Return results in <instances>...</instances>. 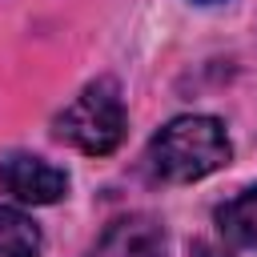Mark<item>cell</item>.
<instances>
[{
    "mask_svg": "<svg viewBox=\"0 0 257 257\" xmlns=\"http://www.w3.org/2000/svg\"><path fill=\"white\" fill-rule=\"evenodd\" d=\"M233 161L229 133L217 116H173L145 149V165L161 185H193Z\"/></svg>",
    "mask_w": 257,
    "mask_h": 257,
    "instance_id": "6da1fadb",
    "label": "cell"
},
{
    "mask_svg": "<svg viewBox=\"0 0 257 257\" xmlns=\"http://www.w3.org/2000/svg\"><path fill=\"white\" fill-rule=\"evenodd\" d=\"M0 193L20 205H56L68 193V173L36 153H4L0 157Z\"/></svg>",
    "mask_w": 257,
    "mask_h": 257,
    "instance_id": "3957f363",
    "label": "cell"
},
{
    "mask_svg": "<svg viewBox=\"0 0 257 257\" xmlns=\"http://www.w3.org/2000/svg\"><path fill=\"white\" fill-rule=\"evenodd\" d=\"M217 229L233 245L257 249V185H249L237 197H229L225 205H217Z\"/></svg>",
    "mask_w": 257,
    "mask_h": 257,
    "instance_id": "5b68a950",
    "label": "cell"
},
{
    "mask_svg": "<svg viewBox=\"0 0 257 257\" xmlns=\"http://www.w3.org/2000/svg\"><path fill=\"white\" fill-rule=\"evenodd\" d=\"M193 4H217V0H193Z\"/></svg>",
    "mask_w": 257,
    "mask_h": 257,
    "instance_id": "52a82bcc",
    "label": "cell"
},
{
    "mask_svg": "<svg viewBox=\"0 0 257 257\" xmlns=\"http://www.w3.org/2000/svg\"><path fill=\"white\" fill-rule=\"evenodd\" d=\"M165 225L153 213H124L104 225L92 245V257H165Z\"/></svg>",
    "mask_w": 257,
    "mask_h": 257,
    "instance_id": "277c9868",
    "label": "cell"
},
{
    "mask_svg": "<svg viewBox=\"0 0 257 257\" xmlns=\"http://www.w3.org/2000/svg\"><path fill=\"white\" fill-rule=\"evenodd\" d=\"M124 128H128V112L120 100V84L112 76L84 84L76 100L64 104V112L52 120V137L88 157L116 153V145L124 141Z\"/></svg>",
    "mask_w": 257,
    "mask_h": 257,
    "instance_id": "7a4b0ae2",
    "label": "cell"
},
{
    "mask_svg": "<svg viewBox=\"0 0 257 257\" xmlns=\"http://www.w3.org/2000/svg\"><path fill=\"white\" fill-rule=\"evenodd\" d=\"M44 237L20 209L0 205V257H40Z\"/></svg>",
    "mask_w": 257,
    "mask_h": 257,
    "instance_id": "8992f818",
    "label": "cell"
}]
</instances>
